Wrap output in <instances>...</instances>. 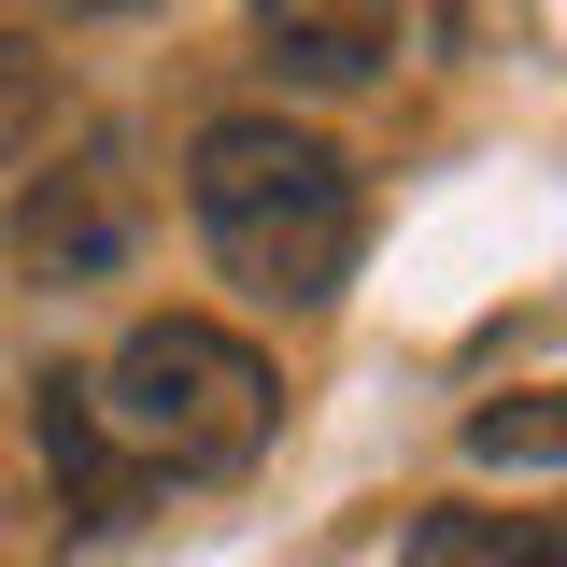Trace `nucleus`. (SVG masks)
<instances>
[{
  "instance_id": "nucleus-1",
  "label": "nucleus",
  "mask_w": 567,
  "mask_h": 567,
  "mask_svg": "<svg viewBox=\"0 0 567 567\" xmlns=\"http://www.w3.org/2000/svg\"><path fill=\"white\" fill-rule=\"evenodd\" d=\"M185 213H199L213 270L270 312H327L354 284V241H369V199H354V156L298 114H213L185 142Z\"/></svg>"
},
{
  "instance_id": "nucleus-2",
  "label": "nucleus",
  "mask_w": 567,
  "mask_h": 567,
  "mask_svg": "<svg viewBox=\"0 0 567 567\" xmlns=\"http://www.w3.org/2000/svg\"><path fill=\"white\" fill-rule=\"evenodd\" d=\"M85 398H100V440L128 454V468H171V483H227V468H256L284 425V369L241 327H213V312H142L128 341L85 369Z\"/></svg>"
},
{
  "instance_id": "nucleus-3",
  "label": "nucleus",
  "mask_w": 567,
  "mask_h": 567,
  "mask_svg": "<svg viewBox=\"0 0 567 567\" xmlns=\"http://www.w3.org/2000/svg\"><path fill=\"white\" fill-rule=\"evenodd\" d=\"M142 213H156V199H142L128 128H71L58 156L14 185V227H0V241H14L29 284H114L142 256Z\"/></svg>"
},
{
  "instance_id": "nucleus-4",
  "label": "nucleus",
  "mask_w": 567,
  "mask_h": 567,
  "mask_svg": "<svg viewBox=\"0 0 567 567\" xmlns=\"http://www.w3.org/2000/svg\"><path fill=\"white\" fill-rule=\"evenodd\" d=\"M383 58H398V14H298V0L256 14V71H270V85H312V100L369 85Z\"/></svg>"
},
{
  "instance_id": "nucleus-5",
  "label": "nucleus",
  "mask_w": 567,
  "mask_h": 567,
  "mask_svg": "<svg viewBox=\"0 0 567 567\" xmlns=\"http://www.w3.org/2000/svg\"><path fill=\"white\" fill-rule=\"evenodd\" d=\"M29 425H43V468L71 483V511H128V483H142V468L100 440V398H85V369H43Z\"/></svg>"
},
{
  "instance_id": "nucleus-6",
  "label": "nucleus",
  "mask_w": 567,
  "mask_h": 567,
  "mask_svg": "<svg viewBox=\"0 0 567 567\" xmlns=\"http://www.w3.org/2000/svg\"><path fill=\"white\" fill-rule=\"evenodd\" d=\"M398 567H567V554L554 525H511V511H425L398 539Z\"/></svg>"
},
{
  "instance_id": "nucleus-7",
  "label": "nucleus",
  "mask_w": 567,
  "mask_h": 567,
  "mask_svg": "<svg viewBox=\"0 0 567 567\" xmlns=\"http://www.w3.org/2000/svg\"><path fill=\"white\" fill-rule=\"evenodd\" d=\"M468 454H483V468H567V383H539V398H496V412H468Z\"/></svg>"
},
{
  "instance_id": "nucleus-8",
  "label": "nucleus",
  "mask_w": 567,
  "mask_h": 567,
  "mask_svg": "<svg viewBox=\"0 0 567 567\" xmlns=\"http://www.w3.org/2000/svg\"><path fill=\"white\" fill-rule=\"evenodd\" d=\"M43 114H58V58H43L29 29H0V171L43 156Z\"/></svg>"
},
{
  "instance_id": "nucleus-9",
  "label": "nucleus",
  "mask_w": 567,
  "mask_h": 567,
  "mask_svg": "<svg viewBox=\"0 0 567 567\" xmlns=\"http://www.w3.org/2000/svg\"><path fill=\"white\" fill-rule=\"evenodd\" d=\"M554 554H567V525H554Z\"/></svg>"
}]
</instances>
